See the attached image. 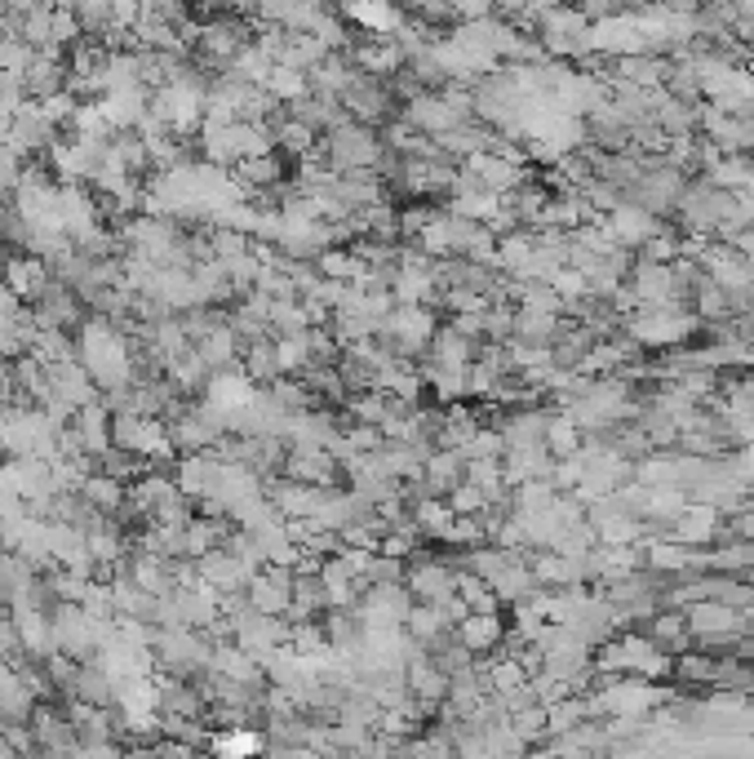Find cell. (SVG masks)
Returning a JSON list of instances; mask_svg holds the SVG:
<instances>
[{
	"instance_id": "cell-15",
	"label": "cell",
	"mask_w": 754,
	"mask_h": 759,
	"mask_svg": "<svg viewBox=\"0 0 754 759\" xmlns=\"http://www.w3.org/2000/svg\"><path fill=\"white\" fill-rule=\"evenodd\" d=\"M41 364H63V360H76V337L67 333V329H50V324H41V333L32 337V346H28Z\"/></svg>"
},
{
	"instance_id": "cell-2",
	"label": "cell",
	"mask_w": 754,
	"mask_h": 759,
	"mask_svg": "<svg viewBox=\"0 0 754 759\" xmlns=\"http://www.w3.org/2000/svg\"><path fill=\"white\" fill-rule=\"evenodd\" d=\"M377 337H383L396 355L413 360V355H422V351L431 346V337H436V315H431L427 302H396L391 315L383 320V329H377Z\"/></svg>"
},
{
	"instance_id": "cell-16",
	"label": "cell",
	"mask_w": 754,
	"mask_h": 759,
	"mask_svg": "<svg viewBox=\"0 0 754 759\" xmlns=\"http://www.w3.org/2000/svg\"><path fill=\"white\" fill-rule=\"evenodd\" d=\"M498 635H502V622H498L493 613H467V617L458 622V640H462L471 653L493 648V644H498Z\"/></svg>"
},
{
	"instance_id": "cell-11",
	"label": "cell",
	"mask_w": 754,
	"mask_h": 759,
	"mask_svg": "<svg viewBox=\"0 0 754 759\" xmlns=\"http://www.w3.org/2000/svg\"><path fill=\"white\" fill-rule=\"evenodd\" d=\"M196 351H200V360L209 364V368H227V364H240V351H244V337L235 333V324L227 320V315H218L196 342H191Z\"/></svg>"
},
{
	"instance_id": "cell-9",
	"label": "cell",
	"mask_w": 754,
	"mask_h": 759,
	"mask_svg": "<svg viewBox=\"0 0 754 759\" xmlns=\"http://www.w3.org/2000/svg\"><path fill=\"white\" fill-rule=\"evenodd\" d=\"M218 471H222V458H218L213 449H200V454H182V458H178L174 480H178V489H182L191 502H205V498L213 493V485H218Z\"/></svg>"
},
{
	"instance_id": "cell-13",
	"label": "cell",
	"mask_w": 754,
	"mask_h": 759,
	"mask_svg": "<svg viewBox=\"0 0 754 759\" xmlns=\"http://www.w3.org/2000/svg\"><path fill=\"white\" fill-rule=\"evenodd\" d=\"M72 427H76V436H81V445H85V454H90V458H98V454H107V449H112V409H107L103 401H94V405L76 409Z\"/></svg>"
},
{
	"instance_id": "cell-18",
	"label": "cell",
	"mask_w": 754,
	"mask_h": 759,
	"mask_svg": "<svg viewBox=\"0 0 754 759\" xmlns=\"http://www.w3.org/2000/svg\"><path fill=\"white\" fill-rule=\"evenodd\" d=\"M209 746L218 755H253V750H262V737L253 732V724H227L222 732L209 737Z\"/></svg>"
},
{
	"instance_id": "cell-12",
	"label": "cell",
	"mask_w": 754,
	"mask_h": 759,
	"mask_svg": "<svg viewBox=\"0 0 754 759\" xmlns=\"http://www.w3.org/2000/svg\"><path fill=\"white\" fill-rule=\"evenodd\" d=\"M231 178L253 196V191H275L280 183H284V156H280V147L275 152H266V156H244V160H235L231 165Z\"/></svg>"
},
{
	"instance_id": "cell-14",
	"label": "cell",
	"mask_w": 754,
	"mask_h": 759,
	"mask_svg": "<svg viewBox=\"0 0 754 759\" xmlns=\"http://www.w3.org/2000/svg\"><path fill=\"white\" fill-rule=\"evenodd\" d=\"M240 368L253 377L258 387H266V383H275L280 377V360H275V337H253V342H244V351H240Z\"/></svg>"
},
{
	"instance_id": "cell-1",
	"label": "cell",
	"mask_w": 754,
	"mask_h": 759,
	"mask_svg": "<svg viewBox=\"0 0 754 759\" xmlns=\"http://www.w3.org/2000/svg\"><path fill=\"white\" fill-rule=\"evenodd\" d=\"M320 152H324V160H328L333 174L383 169V160H387L383 134H377V125H364V121H342L337 129H328L320 138Z\"/></svg>"
},
{
	"instance_id": "cell-3",
	"label": "cell",
	"mask_w": 754,
	"mask_h": 759,
	"mask_svg": "<svg viewBox=\"0 0 754 759\" xmlns=\"http://www.w3.org/2000/svg\"><path fill=\"white\" fill-rule=\"evenodd\" d=\"M196 569H200V578L218 591V595H231V591H244L249 586V578L258 573V564H249L240 551H231L227 542L222 547H213V551H205L200 560H196Z\"/></svg>"
},
{
	"instance_id": "cell-10",
	"label": "cell",
	"mask_w": 754,
	"mask_h": 759,
	"mask_svg": "<svg viewBox=\"0 0 754 759\" xmlns=\"http://www.w3.org/2000/svg\"><path fill=\"white\" fill-rule=\"evenodd\" d=\"M81 302H85V298H81L72 284L54 280L32 306H36V320L50 324V329H81V320H85V315H81Z\"/></svg>"
},
{
	"instance_id": "cell-5",
	"label": "cell",
	"mask_w": 754,
	"mask_h": 759,
	"mask_svg": "<svg viewBox=\"0 0 754 759\" xmlns=\"http://www.w3.org/2000/svg\"><path fill=\"white\" fill-rule=\"evenodd\" d=\"M67 81H72V72H67V50H36L32 63L23 67V90H28V98H36V103L63 94Z\"/></svg>"
},
{
	"instance_id": "cell-19",
	"label": "cell",
	"mask_w": 754,
	"mask_h": 759,
	"mask_svg": "<svg viewBox=\"0 0 754 759\" xmlns=\"http://www.w3.org/2000/svg\"><path fill=\"white\" fill-rule=\"evenodd\" d=\"M0 551H6V547H0Z\"/></svg>"
},
{
	"instance_id": "cell-4",
	"label": "cell",
	"mask_w": 754,
	"mask_h": 759,
	"mask_svg": "<svg viewBox=\"0 0 754 759\" xmlns=\"http://www.w3.org/2000/svg\"><path fill=\"white\" fill-rule=\"evenodd\" d=\"M244 595H249V609L284 617L289 604H293V569H289V564H262V569L249 578Z\"/></svg>"
},
{
	"instance_id": "cell-7",
	"label": "cell",
	"mask_w": 754,
	"mask_h": 759,
	"mask_svg": "<svg viewBox=\"0 0 754 759\" xmlns=\"http://www.w3.org/2000/svg\"><path fill=\"white\" fill-rule=\"evenodd\" d=\"M54 280H59V275H54V267H50L41 253L19 249V253H10V258H6V284H10L23 302H36Z\"/></svg>"
},
{
	"instance_id": "cell-6",
	"label": "cell",
	"mask_w": 754,
	"mask_h": 759,
	"mask_svg": "<svg viewBox=\"0 0 754 759\" xmlns=\"http://www.w3.org/2000/svg\"><path fill=\"white\" fill-rule=\"evenodd\" d=\"M54 138H59V125L45 116V107L36 98H28L14 112V121H10V147H19L23 156H32V152H50Z\"/></svg>"
},
{
	"instance_id": "cell-17",
	"label": "cell",
	"mask_w": 754,
	"mask_h": 759,
	"mask_svg": "<svg viewBox=\"0 0 754 759\" xmlns=\"http://www.w3.org/2000/svg\"><path fill=\"white\" fill-rule=\"evenodd\" d=\"M262 85H266V90H271V98H275V103H284V107L311 94V81H306V72H297V67H284V63H275V67H271V76H266Z\"/></svg>"
},
{
	"instance_id": "cell-8",
	"label": "cell",
	"mask_w": 754,
	"mask_h": 759,
	"mask_svg": "<svg viewBox=\"0 0 754 759\" xmlns=\"http://www.w3.org/2000/svg\"><path fill=\"white\" fill-rule=\"evenodd\" d=\"M405 586H409V595L422 600V604H444V600L458 591V573H449V564H440V560H418V564L409 560Z\"/></svg>"
}]
</instances>
